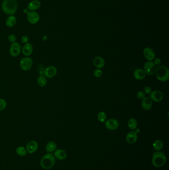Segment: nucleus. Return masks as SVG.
Listing matches in <instances>:
<instances>
[{
	"mask_svg": "<svg viewBox=\"0 0 169 170\" xmlns=\"http://www.w3.org/2000/svg\"><path fill=\"white\" fill-rule=\"evenodd\" d=\"M18 8L16 0H4L2 3L1 8L3 13L8 15H14Z\"/></svg>",
	"mask_w": 169,
	"mask_h": 170,
	"instance_id": "f257e3e1",
	"label": "nucleus"
},
{
	"mask_svg": "<svg viewBox=\"0 0 169 170\" xmlns=\"http://www.w3.org/2000/svg\"><path fill=\"white\" fill-rule=\"evenodd\" d=\"M56 159L54 155L50 153H48L42 158L40 165L42 168L49 170L53 167L56 163Z\"/></svg>",
	"mask_w": 169,
	"mask_h": 170,
	"instance_id": "f03ea898",
	"label": "nucleus"
},
{
	"mask_svg": "<svg viewBox=\"0 0 169 170\" xmlns=\"http://www.w3.org/2000/svg\"><path fill=\"white\" fill-rule=\"evenodd\" d=\"M166 156L160 151H156L152 158V164L155 167H162L166 163Z\"/></svg>",
	"mask_w": 169,
	"mask_h": 170,
	"instance_id": "7ed1b4c3",
	"label": "nucleus"
},
{
	"mask_svg": "<svg viewBox=\"0 0 169 170\" xmlns=\"http://www.w3.org/2000/svg\"><path fill=\"white\" fill-rule=\"evenodd\" d=\"M157 79L161 82H166L169 79V70L164 65L159 66L155 71Z\"/></svg>",
	"mask_w": 169,
	"mask_h": 170,
	"instance_id": "20e7f679",
	"label": "nucleus"
},
{
	"mask_svg": "<svg viewBox=\"0 0 169 170\" xmlns=\"http://www.w3.org/2000/svg\"><path fill=\"white\" fill-rule=\"evenodd\" d=\"M33 64V60L31 58L25 56L20 60V68L23 71H29L32 68Z\"/></svg>",
	"mask_w": 169,
	"mask_h": 170,
	"instance_id": "39448f33",
	"label": "nucleus"
},
{
	"mask_svg": "<svg viewBox=\"0 0 169 170\" xmlns=\"http://www.w3.org/2000/svg\"><path fill=\"white\" fill-rule=\"evenodd\" d=\"M27 19L31 25H36L40 20V15L36 11H28L27 13Z\"/></svg>",
	"mask_w": 169,
	"mask_h": 170,
	"instance_id": "423d86ee",
	"label": "nucleus"
},
{
	"mask_svg": "<svg viewBox=\"0 0 169 170\" xmlns=\"http://www.w3.org/2000/svg\"><path fill=\"white\" fill-rule=\"evenodd\" d=\"M57 74V69L53 65L49 66L46 67L43 71V75L45 77L49 79L54 78Z\"/></svg>",
	"mask_w": 169,
	"mask_h": 170,
	"instance_id": "0eeeda50",
	"label": "nucleus"
},
{
	"mask_svg": "<svg viewBox=\"0 0 169 170\" xmlns=\"http://www.w3.org/2000/svg\"><path fill=\"white\" fill-rule=\"evenodd\" d=\"M156 66L154 64L152 61H148L144 64L143 70L146 74L148 75H152L155 73L156 69Z\"/></svg>",
	"mask_w": 169,
	"mask_h": 170,
	"instance_id": "6e6552de",
	"label": "nucleus"
},
{
	"mask_svg": "<svg viewBox=\"0 0 169 170\" xmlns=\"http://www.w3.org/2000/svg\"><path fill=\"white\" fill-rule=\"evenodd\" d=\"M21 51V46L20 43L15 42L11 43L10 48V54L12 57H17Z\"/></svg>",
	"mask_w": 169,
	"mask_h": 170,
	"instance_id": "1a4fd4ad",
	"label": "nucleus"
},
{
	"mask_svg": "<svg viewBox=\"0 0 169 170\" xmlns=\"http://www.w3.org/2000/svg\"><path fill=\"white\" fill-rule=\"evenodd\" d=\"M105 126L107 129L113 131L117 129L119 127V123L117 119H110L105 121Z\"/></svg>",
	"mask_w": 169,
	"mask_h": 170,
	"instance_id": "9d476101",
	"label": "nucleus"
},
{
	"mask_svg": "<svg viewBox=\"0 0 169 170\" xmlns=\"http://www.w3.org/2000/svg\"><path fill=\"white\" fill-rule=\"evenodd\" d=\"M164 95L163 93L160 91L155 90L152 91L150 93V99L152 101L155 103H159L163 99Z\"/></svg>",
	"mask_w": 169,
	"mask_h": 170,
	"instance_id": "9b49d317",
	"label": "nucleus"
},
{
	"mask_svg": "<svg viewBox=\"0 0 169 170\" xmlns=\"http://www.w3.org/2000/svg\"><path fill=\"white\" fill-rule=\"evenodd\" d=\"M38 147L39 145L37 142L35 140H32L27 144L26 149L28 153L33 154L38 150Z\"/></svg>",
	"mask_w": 169,
	"mask_h": 170,
	"instance_id": "f8f14e48",
	"label": "nucleus"
},
{
	"mask_svg": "<svg viewBox=\"0 0 169 170\" xmlns=\"http://www.w3.org/2000/svg\"><path fill=\"white\" fill-rule=\"evenodd\" d=\"M33 51V47L32 44L30 42L26 43L21 48V52L23 55L26 57H29L32 54Z\"/></svg>",
	"mask_w": 169,
	"mask_h": 170,
	"instance_id": "ddd939ff",
	"label": "nucleus"
},
{
	"mask_svg": "<svg viewBox=\"0 0 169 170\" xmlns=\"http://www.w3.org/2000/svg\"><path fill=\"white\" fill-rule=\"evenodd\" d=\"M126 141L129 144H134L138 139V135L136 131H131L126 136Z\"/></svg>",
	"mask_w": 169,
	"mask_h": 170,
	"instance_id": "4468645a",
	"label": "nucleus"
},
{
	"mask_svg": "<svg viewBox=\"0 0 169 170\" xmlns=\"http://www.w3.org/2000/svg\"><path fill=\"white\" fill-rule=\"evenodd\" d=\"M143 53L147 60L148 61H152L155 58V53L151 48L146 47L144 48Z\"/></svg>",
	"mask_w": 169,
	"mask_h": 170,
	"instance_id": "2eb2a0df",
	"label": "nucleus"
},
{
	"mask_svg": "<svg viewBox=\"0 0 169 170\" xmlns=\"http://www.w3.org/2000/svg\"><path fill=\"white\" fill-rule=\"evenodd\" d=\"M41 6V3L39 0H32L28 3L27 8L30 11H36L38 10Z\"/></svg>",
	"mask_w": 169,
	"mask_h": 170,
	"instance_id": "dca6fc26",
	"label": "nucleus"
},
{
	"mask_svg": "<svg viewBox=\"0 0 169 170\" xmlns=\"http://www.w3.org/2000/svg\"><path fill=\"white\" fill-rule=\"evenodd\" d=\"M94 65L97 69H102L103 68L105 65V61L104 59L101 56H96L94 59L93 61Z\"/></svg>",
	"mask_w": 169,
	"mask_h": 170,
	"instance_id": "f3484780",
	"label": "nucleus"
},
{
	"mask_svg": "<svg viewBox=\"0 0 169 170\" xmlns=\"http://www.w3.org/2000/svg\"><path fill=\"white\" fill-rule=\"evenodd\" d=\"M55 157L56 159L59 160H64L67 158V153L66 151L63 149H56L54 151Z\"/></svg>",
	"mask_w": 169,
	"mask_h": 170,
	"instance_id": "a211bd4d",
	"label": "nucleus"
},
{
	"mask_svg": "<svg viewBox=\"0 0 169 170\" xmlns=\"http://www.w3.org/2000/svg\"><path fill=\"white\" fill-rule=\"evenodd\" d=\"M141 106L144 110H149L152 107V101L149 97H145L142 99Z\"/></svg>",
	"mask_w": 169,
	"mask_h": 170,
	"instance_id": "6ab92c4d",
	"label": "nucleus"
},
{
	"mask_svg": "<svg viewBox=\"0 0 169 170\" xmlns=\"http://www.w3.org/2000/svg\"><path fill=\"white\" fill-rule=\"evenodd\" d=\"M17 17L15 15H8L6 20V25L8 28H13L17 24Z\"/></svg>",
	"mask_w": 169,
	"mask_h": 170,
	"instance_id": "aec40b11",
	"label": "nucleus"
},
{
	"mask_svg": "<svg viewBox=\"0 0 169 170\" xmlns=\"http://www.w3.org/2000/svg\"><path fill=\"white\" fill-rule=\"evenodd\" d=\"M146 72H144L143 69L140 68L136 69L133 73V76L136 79L138 80H141L144 79L146 77Z\"/></svg>",
	"mask_w": 169,
	"mask_h": 170,
	"instance_id": "412c9836",
	"label": "nucleus"
},
{
	"mask_svg": "<svg viewBox=\"0 0 169 170\" xmlns=\"http://www.w3.org/2000/svg\"><path fill=\"white\" fill-rule=\"evenodd\" d=\"M57 144L54 141H51L48 142L46 146V150L48 153H52L56 150Z\"/></svg>",
	"mask_w": 169,
	"mask_h": 170,
	"instance_id": "4be33fe9",
	"label": "nucleus"
},
{
	"mask_svg": "<svg viewBox=\"0 0 169 170\" xmlns=\"http://www.w3.org/2000/svg\"><path fill=\"white\" fill-rule=\"evenodd\" d=\"M37 82L39 87L43 88L46 86L47 84V79L43 74H41L38 76Z\"/></svg>",
	"mask_w": 169,
	"mask_h": 170,
	"instance_id": "5701e85b",
	"label": "nucleus"
},
{
	"mask_svg": "<svg viewBox=\"0 0 169 170\" xmlns=\"http://www.w3.org/2000/svg\"><path fill=\"white\" fill-rule=\"evenodd\" d=\"M127 126L130 129L133 130H136L137 127V120L133 118L130 119L127 122Z\"/></svg>",
	"mask_w": 169,
	"mask_h": 170,
	"instance_id": "b1692460",
	"label": "nucleus"
},
{
	"mask_svg": "<svg viewBox=\"0 0 169 170\" xmlns=\"http://www.w3.org/2000/svg\"><path fill=\"white\" fill-rule=\"evenodd\" d=\"M163 147V143L160 140H157L153 144V148L156 151L161 150Z\"/></svg>",
	"mask_w": 169,
	"mask_h": 170,
	"instance_id": "393cba45",
	"label": "nucleus"
},
{
	"mask_svg": "<svg viewBox=\"0 0 169 170\" xmlns=\"http://www.w3.org/2000/svg\"><path fill=\"white\" fill-rule=\"evenodd\" d=\"M15 151H16L17 155L21 156V157L26 156L27 154L26 148H24L23 146H22L17 147Z\"/></svg>",
	"mask_w": 169,
	"mask_h": 170,
	"instance_id": "a878e982",
	"label": "nucleus"
},
{
	"mask_svg": "<svg viewBox=\"0 0 169 170\" xmlns=\"http://www.w3.org/2000/svg\"><path fill=\"white\" fill-rule=\"evenodd\" d=\"M97 119L100 123H105L107 119L106 113L104 112H100L97 115Z\"/></svg>",
	"mask_w": 169,
	"mask_h": 170,
	"instance_id": "bb28decb",
	"label": "nucleus"
},
{
	"mask_svg": "<svg viewBox=\"0 0 169 170\" xmlns=\"http://www.w3.org/2000/svg\"><path fill=\"white\" fill-rule=\"evenodd\" d=\"M7 103L6 100L3 99H0V111H3L6 109Z\"/></svg>",
	"mask_w": 169,
	"mask_h": 170,
	"instance_id": "cd10ccee",
	"label": "nucleus"
},
{
	"mask_svg": "<svg viewBox=\"0 0 169 170\" xmlns=\"http://www.w3.org/2000/svg\"><path fill=\"white\" fill-rule=\"evenodd\" d=\"M8 40L11 43H14L17 41V36L14 34H11L8 37Z\"/></svg>",
	"mask_w": 169,
	"mask_h": 170,
	"instance_id": "c85d7f7f",
	"label": "nucleus"
},
{
	"mask_svg": "<svg viewBox=\"0 0 169 170\" xmlns=\"http://www.w3.org/2000/svg\"><path fill=\"white\" fill-rule=\"evenodd\" d=\"M102 70L100 69H96L94 71L93 74L94 76H95L96 78H100L102 75Z\"/></svg>",
	"mask_w": 169,
	"mask_h": 170,
	"instance_id": "c756f323",
	"label": "nucleus"
},
{
	"mask_svg": "<svg viewBox=\"0 0 169 170\" xmlns=\"http://www.w3.org/2000/svg\"><path fill=\"white\" fill-rule=\"evenodd\" d=\"M137 97L138 99L142 100L146 97V94L143 91H139L137 93Z\"/></svg>",
	"mask_w": 169,
	"mask_h": 170,
	"instance_id": "7c9ffc66",
	"label": "nucleus"
},
{
	"mask_svg": "<svg viewBox=\"0 0 169 170\" xmlns=\"http://www.w3.org/2000/svg\"><path fill=\"white\" fill-rule=\"evenodd\" d=\"M29 41H30V39H29L28 36H27V35H23V36H22L21 38V42L24 44L26 43H28Z\"/></svg>",
	"mask_w": 169,
	"mask_h": 170,
	"instance_id": "2f4dec72",
	"label": "nucleus"
},
{
	"mask_svg": "<svg viewBox=\"0 0 169 170\" xmlns=\"http://www.w3.org/2000/svg\"><path fill=\"white\" fill-rule=\"evenodd\" d=\"M143 91H144L143 92L145 93V94H150V93L152 92V89L149 86H146V87H144Z\"/></svg>",
	"mask_w": 169,
	"mask_h": 170,
	"instance_id": "473e14b6",
	"label": "nucleus"
},
{
	"mask_svg": "<svg viewBox=\"0 0 169 170\" xmlns=\"http://www.w3.org/2000/svg\"><path fill=\"white\" fill-rule=\"evenodd\" d=\"M154 61L153 63L154 64H155L156 66H159L161 64V60L159 58H154L153 59Z\"/></svg>",
	"mask_w": 169,
	"mask_h": 170,
	"instance_id": "72a5a7b5",
	"label": "nucleus"
}]
</instances>
